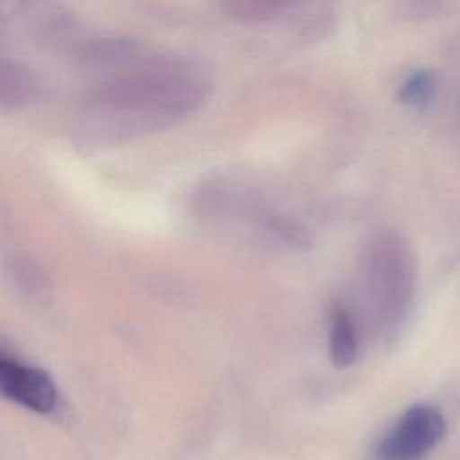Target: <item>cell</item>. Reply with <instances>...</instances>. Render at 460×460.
<instances>
[{
    "label": "cell",
    "instance_id": "obj_5",
    "mask_svg": "<svg viewBox=\"0 0 460 460\" xmlns=\"http://www.w3.org/2000/svg\"><path fill=\"white\" fill-rule=\"evenodd\" d=\"M70 52L83 68L99 72L102 77L129 68L151 56L140 41L128 36L111 34L72 40Z\"/></svg>",
    "mask_w": 460,
    "mask_h": 460
},
{
    "label": "cell",
    "instance_id": "obj_6",
    "mask_svg": "<svg viewBox=\"0 0 460 460\" xmlns=\"http://www.w3.org/2000/svg\"><path fill=\"white\" fill-rule=\"evenodd\" d=\"M45 95V84L29 65L2 58L0 63V108L4 113L23 111L38 104Z\"/></svg>",
    "mask_w": 460,
    "mask_h": 460
},
{
    "label": "cell",
    "instance_id": "obj_9",
    "mask_svg": "<svg viewBox=\"0 0 460 460\" xmlns=\"http://www.w3.org/2000/svg\"><path fill=\"white\" fill-rule=\"evenodd\" d=\"M438 90L437 74L429 68H415L408 72L397 86V101L411 110L428 108Z\"/></svg>",
    "mask_w": 460,
    "mask_h": 460
},
{
    "label": "cell",
    "instance_id": "obj_10",
    "mask_svg": "<svg viewBox=\"0 0 460 460\" xmlns=\"http://www.w3.org/2000/svg\"><path fill=\"white\" fill-rule=\"evenodd\" d=\"M56 0H0L2 27L16 23H31L36 18L50 13L58 5Z\"/></svg>",
    "mask_w": 460,
    "mask_h": 460
},
{
    "label": "cell",
    "instance_id": "obj_7",
    "mask_svg": "<svg viewBox=\"0 0 460 460\" xmlns=\"http://www.w3.org/2000/svg\"><path fill=\"white\" fill-rule=\"evenodd\" d=\"M307 0H216L219 13L234 23L268 27L300 14Z\"/></svg>",
    "mask_w": 460,
    "mask_h": 460
},
{
    "label": "cell",
    "instance_id": "obj_3",
    "mask_svg": "<svg viewBox=\"0 0 460 460\" xmlns=\"http://www.w3.org/2000/svg\"><path fill=\"white\" fill-rule=\"evenodd\" d=\"M444 433L442 411L431 404H415L379 438L376 460H422L437 447Z\"/></svg>",
    "mask_w": 460,
    "mask_h": 460
},
{
    "label": "cell",
    "instance_id": "obj_8",
    "mask_svg": "<svg viewBox=\"0 0 460 460\" xmlns=\"http://www.w3.org/2000/svg\"><path fill=\"white\" fill-rule=\"evenodd\" d=\"M359 352V334L352 313L336 305L329 318V354L336 367H349Z\"/></svg>",
    "mask_w": 460,
    "mask_h": 460
},
{
    "label": "cell",
    "instance_id": "obj_4",
    "mask_svg": "<svg viewBox=\"0 0 460 460\" xmlns=\"http://www.w3.org/2000/svg\"><path fill=\"white\" fill-rule=\"evenodd\" d=\"M0 388L9 401L36 413H49L58 402L56 385L45 370L7 356L0 359Z\"/></svg>",
    "mask_w": 460,
    "mask_h": 460
},
{
    "label": "cell",
    "instance_id": "obj_1",
    "mask_svg": "<svg viewBox=\"0 0 460 460\" xmlns=\"http://www.w3.org/2000/svg\"><path fill=\"white\" fill-rule=\"evenodd\" d=\"M210 93L212 75L201 61L151 54L92 84L74 110L70 135L86 151L128 144L181 124Z\"/></svg>",
    "mask_w": 460,
    "mask_h": 460
},
{
    "label": "cell",
    "instance_id": "obj_2",
    "mask_svg": "<svg viewBox=\"0 0 460 460\" xmlns=\"http://www.w3.org/2000/svg\"><path fill=\"white\" fill-rule=\"evenodd\" d=\"M363 284L374 325L381 332L399 327L417 286V261L401 235L386 232L370 243L365 253Z\"/></svg>",
    "mask_w": 460,
    "mask_h": 460
}]
</instances>
